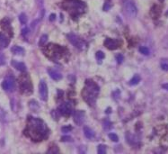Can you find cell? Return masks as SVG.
<instances>
[{
	"label": "cell",
	"instance_id": "cell-1",
	"mask_svg": "<svg viewBox=\"0 0 168 154\" xmlns=\"http://www.w3.org/2000/svg\"><path fill=\"white\" fill-rule=\"evenodd\" d=\"M24 132L25 135L31 138L32 141L40 142L47 137L49 130L42 120L35 117H29Z\"/></svg>",
	"mask_w": 168,
	"mask_h": 154
},
{
	"label": "cell",
	"instance_id": "cell-5",
	"mask_svg": "<svg viewBox=\"0 0 168 154\" xmlns=\"http://www.w3.org/2000/svg\"><path fill=\"white\" fill-rule=\"evenodd\" d=\"M19 85H20L21 92L23 94H30L32 91V86L31 79L27 74H23L20 77L19 79Z\"/></svg>",
	"mask_w": 168,
	"mask_h": 154
},
{
	"label": "cell",
	"instance_id": "cell-13",
	"mask_svg": "<svg viewBox=\"0 0 168 154\" xmlns=\"http://www.w3.org/2000/svg\"><path fill=\"white\" fill-rule=\"evenodd\" d=\"M1 27L4 29L5 31H6L8 34H10V35H13V32H12V28L10 25V21L8 20L7 18H5L1 21Z\"/></svg>",
	"mask_w": 168,
	"mask_h": 154
},
{
	"label": "cell",
	"instance_id": "cell-30",
	"mask_svg": "<svg viewBox=\"0 0 168 154\" xmlns=\"http://www.w3.org/2000/svg\"><path fill=\"white\" fill-rule=\"evenodd\" d=\"M53 149H50V150H49L48 151V152H50V153H58V148H57V146H53Z\"/></svg>",
	"mask_w": 168,
	"mask_h": 154
},
{
	"label": "cell",
	"instance_id": "cell-15",
	"mask_svg": "<svg viewBox=\"0 0 168 154\" xmlns=\"http://www.w3.org/2000/svg\"><path fill=\"white\" fill-rule=\"evenodd\" d=\"M48 72H49V74H50V77H51V79H53L54 80H59V79H61L62 75L58 71L55 70V69H49Z\"/></svg>",
	"mask_w": 168,
	"mask_h": 154
},
{
	"label": "cell",
	"instance_id": "cell-4",
	"mask_svg": "<svg viewBox=\"0 0 168 154\" xmlns=\"http://www.w3.org/2000/svg\"><path fill=\"white\" fill-rule=\"evenodd\" d=\"M67 11L70 13V15L72 16L76 17L77 16L80 14H82L85 11V5H84L82 2L77 1V0H72V1H69L68 3H66L65 5H63Z\"/></svg>",
	"mask_w": 168,
	"mask_h": 154
},
{
	"label": "cell",
	"instance_id": "cell-24",
	"mask_svg": "<svg viewBox=\"0 0 168 154\" xmlns=\"http://www.w3.org/2000/svg\"><path fill=\"white\" fill-rule=\"evenodd\" d=\"M139 52H141L142 54H144V55H148L149 54V50H148V48L145 47V46H142V47L139 48Z\"/></svg>",
	"mask_w": 168,
	"mask_h": 154
},
{
	"label": "cell",
	"instance_id": "cell-9",
	"mask_svg": "<svg viewBox=\"0 0 168 154\" xmlns=\"http://www.w3.org/2000/svg\"><path fill=\"white\" fill-rule=\"evenodd\" d=\"M125 7H126L127 13H128L130 16L131 17L136 16L137 14H138V9H137L136 5H135V4L131 1V0H128V1L126 2Z\"/></svg>",
	"mask_w": 168,
	"mask_h": 154
},
{
	"label": "cell",
	"instance_id": "cell-33",
	"mask_svg": "<svg viewBox=\"0 0 168 154\" xmlns=\"http://www.w3.org/2000/svg\"><path fill=\"white\" fill-rule=\"evenodd\" d=\"M161 68H162V69H164V70L168 71V64H166V63H162L161 64Z\"/></svg>",
	"mask_w": 168,
	"mask_h": 154
},
{
	"label": "cell",
	"instance_id": "cell-22",
	"mask_svg": "<svg viewBox=\"0 0 168 154\" xmlns=\"http://www.w3.org/2000/svg\"><path fill=\"white\" fill-rule=\"evenodd\" d=\"M47 40H48V35H46V34H43L42 37H41V40L40 42H39V45L40 46H43L45 44V42H47Z\"/></svg>",
	"mask_w": 168,
	"mask_h": 154
},
{
	"label": "cell",
	"instance_id": "cell-32",
	"mask_svg": "<svg viewBox=\"0 0 168 154\" xmlns=\"http://www.w3.org/2000/svg\"><path fill=\"white\" fill-rule=\"evenodd\" d=\"M61 141L62 142H68V141L71 142L72 141V138L69 137V136H63V137L61 138Z\"/></svg>",
	"mask_w": 168,
	"mask_h": 154
},
{
	"label": "cell",
	"instance_id": "cell-3",
	"mask_svg": "<svg viewBox=\"0 0 168 154\" xmlns=\"http://www.w3.org/2000/svg\"><path fill=\"white\" fill-rule=\"evenodd\" d=\"M44 54L52 60V61H56L58 63V60L61 59H64L66 57V53L68 52H66L65 48L60 47L59 45H56V44H49L46 48H44L43 50Z\"/></svg>",
	"mask_w": 168,
	"mask_h": 154
},
{
	"label": "cell",
	"instance_id": "cell-35",
	"mask_svg": "<svg viewBox=\"0 0 168 154\" xmlns=\"http://www.w3.org/2000/svg\"><path fill=\"white\" fill-rule=\"evenodd\" d=\"M163 88H165V89H166V90H168V83H166V84H164L163 86Z\"/></svg>",
	"mask_w": 168,
	"mask_h": 154
},
{
	"label": "cell",
	"instance_id": "cell-6",
	"mask_svg": "<svg viewBox=\"0 0 168 154\" xmlns=\"http://www.w3.org/2000/svg\"><path fill=\"white\" fill-rule=\"evenodd\" d=\"M68 37L69 42H71L76 48L79 49V50H81L86 49V42H85L84 40H82L80 37L77 36L76 34H68Z\"/></svg>",
	"mask_w": 168,
	"mask_h": 154
},
{
	"label": "cell",
	"instance_id": "cell-14",
	"mask_svg": "<svg viewBox=\"0 0 168 154\" xmlns=\"http://www.w3.org/2000/svg\"><path fill=\"white\" fill-rule=\"evenodd\" d=\"M9 39L5 34H0V49H5L8 46Z\"/></svg>",
	"mask_w": 168,
	"mask_h": 154
},
{
	"label": "cell",
	"instance_id": "cell-11",
	"mask_svg": "<svg viewBox=\"0 0 168 154\" xmlns=\"http://www.w3.org/2000/svg\"><path fill=\"white\" fill-rule=\"evenodd\" d=\"M120 42L119 40H115V39L107 38L104 42V45L106 46L109 50H115L120 46Z\"/></svg>",
	"mask_w": 168,
	"mask_h": 154
},
{
	"label": "cell",
	"instance_id": "cell-20",
	"mask_svg": "<svg viewBox=\"0 0 168 154\" xmlns=\"http://www.w3.org/2000/svg\"><path fill=\"white\" fill-rule=\"evenodd\" d=\"M140 81V77L138 75H135L133 78H132L131 79H130V85L131 86H135L137 85V84H138V82Z\"/></svg>",
	"mask_w": 168,
	"mask_h": 154
},
{
	"label": "cell",
	"instance_id": "cell-23",
	"mask_svg": "<svg viewBox=\"0 0 168 154\" xmlns=\"http://www.w3.org/2000/svg\"><path fill=\"white\" fill-rule=\"evenodd\" d=\"M97 151H98L99 154H105V152H106V147L104 145H103V144H101V145L98 146Z\"/></svg>",
	"mask_w": 168,
	"mask_h": 154
},
{
	"label": "cell",
	"instance_id": "cell-18",
	"mask_svg": "<svg viewBox=\"0 0 168 154\" xmlns=\"http://www.w3.org/2000/svg\"><path fill=\"white\" fill-rule=\"evenodd\" d=\"M14 65H15V69H18V70H20L22 72H24L26 70V67H25V65L23 63H22V62H16V63L14 62Z\"/></svg>",
	"mask_w": 168,
	"mask_h": 154
},
{
	"label": "cell",
	"instance_id": "cell-21",
	"mask_svg": "<svg viewBox=\"0 0 168 154\" xmlns=\"http://www.w3.org/2000/svg\"><path fill=\"white\" fill-rule=\"evenodd\" d=\"M19 20H20L21 24H25L27 22V16L24 13H22L20 15H19Z\"/></svg>",
	"mask_w": 168,
	"mask_h": 154
},
{
	"label": "cell",
	"instance_id": "cell-26",
	"mask_svg": "<svg viewBox=\"0 0 168 154\" xmlns=\"http://www.w3.org/2000/svg\"><path fill=\"white\" fill-rule=\"evenodd\" d=\"M96 58L98 60H103L104 58V54H103V52H96Z\"/></svg>",
	"mask_w": 168,
	"mask_h": 154
},
{
	"label": "cell",
	"instance_id": "cell-7",
	"mask_svg": "<svg viewBox=\"0 0 168 154\" xmlns=\"http://www.w3.org/2000/svg\"><path fill=\"white\" fill-rule=\"evenodd\" d=\"M2 87L4 90L5 91H14L15 87V78L12 76H8L4 79L3 83H2Z\"/></svg>",
	"mask_w": 168,
	"mask_h": 154
},
{
	"label": "cell",
	"instance_id": "cell-27",
	"mask_svg": "<svg viewBox=\"0 0 168 154\" xmlns=\"http://www.w3.org/2000/svg\"><path fill=\"white\" fill-rule=\"evenodd\" d=\"M116 60L118 63H122V62L123 61V56H122V54H118V55L116 56Z\"/></svg>",
	"mask_w": 168,
	"mask_h": 154
},
{
	"label": "cell",
	"instance_id": "cell-8",
	"mask_svg": "<svg viewBox=\"0 0 168 154\" xmlns=\"http://www.w3.org/2000/svg\"><path fill=\"white\" fill-rule=\"evenodd\" d=\"M58 111L59 114L63 116H69L73 112V104L71 102H65L61 104L58 108Z\"/></svg>",
	"mask_w": 168,
	"mask_h": 154
},
{
	"label": "cell",
	"instance_id": "cell-2",
	"mask_svg": "<svg viewBox=\"0 0 168 154\" xmlns=\"http://www.w3.org/2000/svg\"><path fill=\"white\" fill-rule=\"evenodd\" d=\"M99 94V87L93 80L87 79L83 89V98L89 106H95L96 98Z\"/></svg>",
	"mask_w": 168,
	"mask_h": 154
},
{
	"label": "cell",
	"instance_id": "cell-25",
	"mask_svg": "<svg viewBox=\"0 0 168 154\" xmlns=\"http://www.w3.org/2000/svg\"><path fill=\"white\" fill-rule=\"evenodd\" d=\"M109 138H110V139L113 142H118V140H119L118 136H117L115 133H110L109 134Z\"/></svg>",
	"mask_w": 168,
	"mask_h": 154
},
{
	"label": "cell",
	"instance_id": "cell-16",
	"mask_svg": "<svg viewBox=\"0 0 168 154\" xmlns=\"http://www.w3.org/2000/svg\"><path fill=\"white\" fill-rule=\"evenodd\" d=\"M84 133H85V137L88 138V139H93L95 137V132H93V131L91 128L87 127V126L84 127Z\"/></svg>",
	"mask_w": 168,
	"mask_h": 154
},
{
	"label": "cell",
	"instance_id": "cell-17",
	"mask_svg": "<svg viewBox=\"0 0 168 154\" xmlns=\"http://www.w3.org/2000/svg\"><path fill=\"white\" fill-rule=\"evenodd\" d=\"M11 52H13L14 54H17V55H19V54H23V52H24V50L20 47V46H14V47H12L11 49Z\"/></svg>",
	"mask_w": 168,
	"mask_h": 154
},
{
	"label": "cell",
	"instance_id": "cell-12",
	"mask_svg": "<svg viewBox=\"0 0 168 154\" xmlns=\"http://www.w3.org/2000/svg\"><path fill=\"white\" fill-rule=\"evenodd\" d=\"M85 120V112L81 110L76 111L74 114V122L78 125H81Z\"/></svg>",
	"mask_w": 168,
	"mask_h": 154
},
{
	"label": "cell",
	"instance_id": "cell-36",
	"mask_svg": "<svg viewBox=\"0 0 168 154\" xmlns=\"http://www.w3.org/2000/svg\"><path fill=\"white\" fill-rule=\"evenodd\" d=\"M38 22H39L38 20H37V21H34V22H32V27H35V26H36V24H37Z\"/></svg>",
	"mask_w": 168,
	"mask_h": 154
},
{
	"label": "cell",
	"instance_id": "cell-37",
	"mask_svg": "<svg viewBox=\"0 0 168 154\" xmlns=\"http://www.w3.org/2000/svg\"><path fill=\"white\" fill-rule=\"evenodd\" d=\"M159 1H160V2H163V1H164V0H159Z\"/></svg>",
	"mask_w": 168,
	"mask_h": 154
},
{
	"label": "cell",
	"instance_id": "cell-34",
	"mask_svg": "<svg viewBox=\"0 0 168 154\" xmlns=\"http://www.w3.org/2000/svg\"><path fill=\"white\" fill-rule=\"evenodd\" d=\"M55 18H56V15H54V14H52V15H50V21L55 20Z\"/></svg>",
	"mask_w": 168,
	"mask_h": 154
},
{
	"label": "cell",
	"instance_id": "cell-28",
	"mask_svg": "<svg viewBox=\"0 0 168 154\" xmlns=\"http://www.w3.org/2000/svg\"><path fill=\"white\" fill-rule=\"evenodd\" d=\"M22 34H23V37H26L29 34V29L27 28V27L26 28H23L22 30Z\"/></svg>",
	"mask_w": 168,
	"mask_h": 154
},
{
	"label": "cell",
	"instance_id": "cell-19",
	"mask_svg": "<svg viewBox=\"0 0 168 154\" xmlns=\"http://www.w3.org/2000/svg\"><path fill=\"white\" fill-rule=\"evenodd\" d=\"M151 15H152V16H153V18H157L158 15H160V8L159 7H157V5H155L151 10Z\"/></svg>",
	"mask_w": 168,
	"mask_h": 154
},
{
	"label": "cell",
	"instance_id": "cell-31",
	"mask_svg": "<svg viewBox=\"0 0 168 154\" xmlns=\"http://www.w3.org/2000/svg\"><path fill=\"white\" fill-rule=\"evenodd\" d=\"M5 62V56L3 55L2 53H0V65H4Z\"/></svg>",
	"mask_w": 168,
	"mask_h": 154
},
{
	"label": "cell",
	"instance_id": "cell-10",
	"mask_svg": "<svg viewBox=\"0 0 168 154\" xmlns=\"http://www.w3.org/2000/svg\"><path fill=\"white\" fill-rule=\"evenodd\" d=\"M39 92H40L41 98L43 101H46L48 98V87H47L46 83L43 80H42L39 85Z\"/></svg>",
	"mask_w": 168,
	"mask_h": 154
},
{
	"label": "cell",
	"instance_id": "cell-29",
	"mask_svg": "<svg viewBox=\"0 0 168 154\" xmlns=\"http://www.w3.org/2000/svg\"><path fill=\"white\" fill-rule=\"evenodd\" d=\"M72 130V126H64V127H62V132H69V131H71Z\"/></svg>",
	"mask_w": 168,
	"mask_h": 154
}]
</instances>
